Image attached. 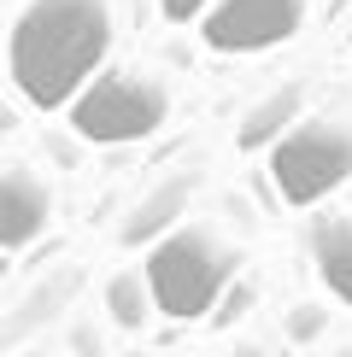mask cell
<instances>
[{
	"label": "cell",
	"instance_id": "5bb4252c",
	"mask_svg": "<svg viewBox=\"0 0 352 357\" xmlns=\"http://www.w3.org/2000/svg\"><path fill=\"white\" fill-rule=\"evenodd\" d=\"M159 12H165L170 24H188V18H205L212 0H159Z\"/></svg>",
	"mask_w": 352,
	"mask_h": 357
},
{
	"label": "cell",
	"instance_id": "277c9868",
	"mask_svg": "<svg viewBox=\"0 0 352 357\" xmlns=\"http://www.w3.org/2000/svg\"><path fill=\"white\" fill-rule=\"evenodd\" d=\"M270 182L288 205H317L352 182V123L341 117H300L270 146Z\"/></svg>",
	"mask_w": 352,
	"mask_h": 357
},
{
	"label": "cell",
	"instance_id": "ba28073f",
	"mask_svg": "<svg viewBox=\"0 0 352 357\" xmlns=\"http://www.w3.org/2000/svg\"><path fill=\"white\" fill-rule=\"evenodd\" d=\"M300 112H305V88H300V82L270 88V94H264L258 106L241 117V129H235V146H241V153H264V146H276L293 123H300Z\"/></svg>",
	"mask_w": 352,
	"mask_h": 357
},
{
	"label": "cell",
	"instance_id": "30bf717a",
	"mask_svg": "<svg viewBox=\"0 0 352 357\" xmlns=\"http://www.w3.org/2000/svg\"><path fill=\"white\" fill-rule=\"evenodd\" d=\"M77 287H82V275L77 270H53L47 281H36V287L18 299V310L6 317V340H24L29 328H41V322H53L59 310H65L71 299H77Z\"/></svg>",
	"mask_w": 352,
	"mask_h": 357
},
{
	"label": "cell",
	"instance_id": "6da1fadb",
	"mask_svg": "<svg viewBox=\"0 0 352 357\" xmlns=\"http://www.w3.org/2000/svg\"><path fill=\"white\" fill-rule=\"evenodd\" d=\"M112 6L106 0H29L12 24V82L29 106L59 112L106 70Z\"/></svg>",
	"mask_w": 352,
	"mask_h": 357
},
{
	"label": "cell",
	"instance_id": "9a60e30c",
	"mask_svg": "<svg viewBox=\"0 0 352 357\" xmlns=\"http://www.w3.org/2000/svg\"><path fill=\"white\" fill-rule=\"evenodd\" d=\"M12 357H36V351H12Z\"/></svg>",
	"mask_w": 352,
	"mask_h": 357
},
{
	"label": "cell",
	"instance_id": "52a82bcc",
	"mask_svg": "<svg viewBox=\"0 0 352 357\" xmlns=\"http://www.w3.org/2000/svg\"><path fill=\"white\" fill-rule=\"evenodd\" d=\"M194 188H200V176H194V170H182V176H170V182H159L147 199L129 205V217H124V229H117V241H124V246H153V241H165L176 222L188 217V199H194Z\"/></svg>",
	"mask_w": 352,
	"mask_h": 357
},
{
	"label": "cell",
	"instance_id": "4fadbf2b",
	"mask_svg": "<svg viewBox=\"0 0 352 357\" xmlns=\"http://www.w3.org/2000/svg\"><path fill=\"white\" fill-rule=\"evenodd\" d=\"M247 305H253V287H247V281H229V293L217 299V310H212V317H217V322L229 328L235 317H247Z\"/></svg>",
	"mask_w": 352,
	"mask_h": 357
},
{
	"label": "cell",
	"instance_id": "8992f818",
	"mask_svg": "<svg viewBox=\"0 0 352 357\" xmlns=\"http://www.w3.org/2000/svg\"><path fill=\"white\" fill-rule=\"evenodd\" d=\"M53 222V193L36 170L24 165H6L0 176V246L6 252H24L29 241H41Z\"/></svg>",
	"mask_w": 352,
	"mask_h": 357
},
{
	"label": "cell",
	"instance_id": "7c38bea8",
	"mask_svg": "<svg viewBox=\"0 0 352 357\" xmlns=\"http://www.w3.org/2000/svg\"><path fill=\"white\" fill-rule=\"evenodd\" d=\"M323 328H329V310H323V305H293V317H288V334L293 340H317Z\"/></svg>",
	"mask_w": 352,
	"mask_h": 357
},
{
	"label": "cell",
	"instance_id": "5b68a950",
	"mask_svg": "<svg viewBox=\"0 0 352 357\" xmlns=\"http://www.w3.org/2000/svg\"><path fill=\"white\" fill-rule=\"evenodd\" d=\"M305 0H212L200 36L212 53H264L300 36Z\"/></svg>",
	"mask_w": 352,
	"mask_h": 357
},
{
	"label": "cell",
	"instance_id": "7a4b0ae2",
	"mask_svg": "<svg viewBox=\"0 0 352 357\" xmlns=\"http://www.w3.org/2000/svg\"><path fill=\"white\" fill-rule=\"evenodd\" d=\"M147 281H153V299H159V317L170 322H194L205 310H217V299L229 293L241 258L217 241L212 229H188L176 222L165 241L147 246Z\"/></svg>",
	"mask_w": 352,
	"mask_h": 357
},
{
	"label": "cell",
	"instance_id": "9c48e42d",
	"mask_svg": "<svg viewBox=\"0 0 352 357\" xmlns=\"http://www.w3.org/2000/svg\"><path fill=\"white\" fill-rule=\"evenodd\" d=\"M311 264L323 275V287L341 305H352V217H317L311 222Z\"/></svg>",
	"mask_w": 352,
	"mask_h": 357
},
{
	"label": "cell",
	"instance_id": "3957f363",
	"mask_svg": "<svg viewBox=\"0 0 352 357\" xmlns=\"http://www.w3.org/2000/svg\"><path fill=\"white\" fill-rule=\"evenodd\" d=\"M65 112H71V129L82 141L129 146V141H147L170 117V94H165V82L135 77V70H100Z\"/></svg>",
	"mask_w": 352,
	"mask_h": 357
},
{
	"label": "cell",
	"instance_id": "8fae6325",
	"mask_svg": "<svg viewBox=\"0 0 352 357\" xmlns=\"http://www.w3.org/2000/svg\"><path fill=\"white\" fill-rule=\"evenodd\" d=\"M106 310H112V322H117L124 334L147 328V317L159 310V299H153V281H147V270H117V275L106 281Z\"/></svg>",
	"mask_w": 352,
	"mask_h": 357
}]
</instances>
